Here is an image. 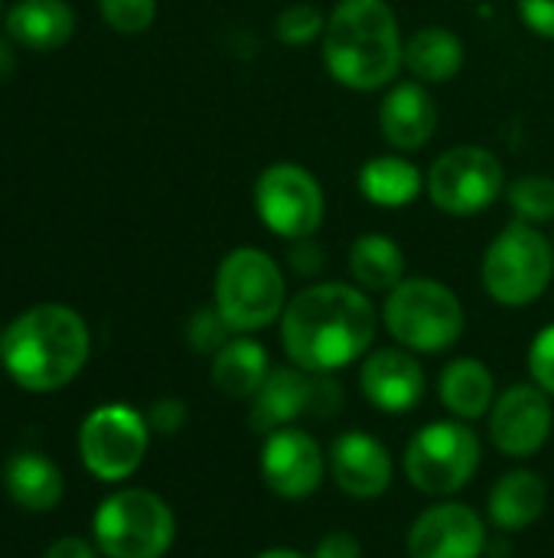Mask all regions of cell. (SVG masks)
<instances>
[{
	"instance_id": "1",
	"label": "cell",
	"mask_w": 554,
	"mask_h": 558,
	"mask_svg": "<svg viewBox=\"0 0 554 558\" xmlns=\"http://www.w3.org/2000/svg\"><path fill=\"white\" fill-rule=\"evenodd\" d=\"M287 360L310 373H336L359 363L379 330V311L356 284L320 281L297 291L281 314Z\"/></svg>"
},
{
	"instance_id": "2",
	"label": "cell",
	"mask_w": 554,
	"mask_h": 558,
	"mask_svg": "<svg viewBox=\"0 0 554 558\" xmlns=\"http://www.w3.org/2000/svg\"><path fill=\"white\" fill-rule=\"evenodd\" d=\"M91 333L78 311L36 304L13 317L0 340V366L23 392H59L88 363Z\"/></svg>"
},
{
	"instance_id": "3",
	"label": "cell",
	"mask_w": 554,
	"mask_h": 558,
	"mask_svg": "<svg viewBox=\"0 0 554 558\" xmlns=\"http://www.w3.org/2000/svg\"><path fill=\"white\" fill-rule=\"evenodd\" d=\"M320 49L330 78L349 92L389 88L405 69V39L389 0H340Z\"/></svg>"
},
{
	"instance_id": "4",
	"label": "cell",
	"mask_w": 554,
	"mask_h": 558,
	"mask_svg": "<svg viewBox=\"0 0 554 558\" xmlns=\"http://www.w3.org/2000/svg\"><path fill=\"white\" fill-rule=\"evenodd\" d=\"M216 311L232 333H258L281 320L287 307V281L281 265L255 245L232 248L216 268Z\"/></svg>"
},
{
	"instance_id": "5",
	"label": "cell",
	"mask_w": 554,
	"mask_h": 558,
	"mask_svg": "<svg viewBox=\"0 0 554 558\" xmlns=\"http://www.w3.org/2000/svg\"><path fill=\"white\" fill-rule=\"evenodd\" d=\"M382 324L392 340L411 353H444L464 337L467 314L457 291L444 281L405 278L385 294Z\"/></svg>"
},
{
	"instance_id": "6",
	"label": "cell",
	"mask_w": 554,
	"mask_h": 558,
	"mask_svg": "<svg viewBox=\"0 0 554 558\" xmlns=\"http://www.w3.org/2000/svg\"><path fill=\"white\" fill-rule=\"evenodd\" d=\"M91 539L104 558H163L176 543V517L160 494L121 487L98 504Z\"/></svg>"
},
{
	"instance_id": "7",
	"label": "cell",
	"mask_w": 554,
	"mask_h": 558,
	"mask_svg": "<svg viewBox=\"0 0 554 558\" xmlns=\"http://www.w3.org/2000/svg\"><path fill=\"white\" fill-rule=\"evenodd\" d=\"M480 278L496 304L529 307L552 284L554 245L539 226L516 219L487 245Z\"/></svg>"
},
{
	"instance_id": "8",
	"label": "cell",
	"mask_w": 554,
	"mask_h": 558,
	"mask_svg": "<svg viewBox=\"0 0 554 558\" xmlns=\"http://www.w3.org/2000/svg\"><path fill=\"white\" fill-rule=\"evenodd\" d=\"M150 422L127 402H104L78 425V458L101 484H124L134 477L150 451Z\"/></svg>"
},
{
	"instance_id": "9",
	"label": "cell",
	"mask_w": 554,
	"mask_h": 558,
	"mask_svg": "<svg viewBox=\"0 0 554 558\" xmlns=\"http://www.w3.org/2000/svg\"><path fill=\"white\" fill-rule=\"evenodd\" d=\"M480 458L483 445L467 422H431L405 448V477L428 497H451L477 477Z\"/></svg>"
},
{
	"instance_id": "10",
	"label": "cell",
	"mask_w": 554,
	"mask_h": 558,
	"mask_svg": "<svg viewBox=\"0 0 554 558\" xmlns=\"http://www.w3.org/2000/svg\"><path fill=\"white\" fill-rule=\"evenodd\" d=\"M343 386L333 373H310L300 366H271L264 386L251 399L248 425L258 435L297 425L300 418H333L343 409Z\"/></svg>"
},
{
	"instance_id": "11",
	"label": "cell",
	"mask_w": 554,
	"mask_h": 558,
	"mask_svg": "<svg viewBox=\"0 0 554 558\" xmlns=\"http://www.w3.org/2000/svg\"><path fill=\"white\" fill-rule=\"evenodd\" d=\"M255 213L271 235L300 242L320 232L327 219V196L307 167L278 160L255 180Z\"/></svg>"
},
{
	"instance_id": "12",
	"label": "cell",
	"mask_w": 554,
	"mask_h": 558,
	"mask_svg": "<svg viewBox=\"0 0 554 558\" xmlns=\"http://www.w3.org/2000/svg\"><path fill=\"white\" fill-rule=\"evenodd\" d=\"M503 160L480 144H457L434 157L428 170V196L447 216H480L506 193Z\"/></svg>"
},
{
	"instance_id": "13",
	"label": "cell",
	"mask_w": 554,
	"mask_h": 558,
	"mask_svg": "<svg viewBox=\"0 0 554 558\" xmlns=\"http://www.w3.org/2000/svg\"><path fill=\"white\" fill-rule=\"evenodd\" d=\"M327 464L330 461L323 458L320 441L297 425H287V428L264 435L258 468H261L264 487L281 500L313 497L323 484Z\"/></svg>"
},
{
	"instance_id": "14",
	"label": "cell",
	"mask_w": 554,
	"mask_h": 558,
	"mask_svg": "<svg viewBox=\"0 0 554 558\" xmlns=\"http://www.w3.org/2000/svg\"><path fill=\"white\" fill-rule=\"evenodd\" d=\"M487 418H490V441L506 458H532L552 438V396L542 392L535 383L509 386L506 392L496 396Z\"/></svg>"
},
{
	"instance_id": "15",
	"label": "cell",
	"mask_w": 554,
	"mask_h": 558,
	"mask_svg": "<svg viewBox=\"0 0 554 558\" xmlns=\"http://www.w3.org/2000/svg\"><path fill=\"white\" fill-rule=\"evenodd\" d=\"M487 523L467 504H434L408 530V558H483Z\"/></svg>"
},
{
	"instance_id": "16",
	"label": "cell",
	"mask_w": 554,
	"mask_h": 558,
	"mask_svg": "<svg viewBox=\"0 0 554 558\" xmlns=\"http://www.w3.org/2000/svg\"><path fill=\"white\" fill-rule=\"evenodd\" d=\"M362 396L385 415H405L424 399V369L405 347H385L362 360Z\"/></svg>"
},
{
	"instance_id": "17",
	"label": "cell",
	"mask_w": 554,
	"mask_h": 558,
	"mask_svg": "<svg viewBox=\"0 0 554 558\" xmlns=\"http://www.w3.org/2000/svg\"><path fill=\"white\" fill-rule=\"evenodd\" d=\"M330 474L336 487L353 500H376L392 487V454L389 448L366 435V432H346L330 448Z\"/></svg>"
},
{
	"instance_id": "18",
	"label": "cell",
	"mask_w": 554,
	"mask_h": 558,
	"mask_svg": "<svg viewBox=\"0 0 554 558\" xmlns=\"http://www.w3.org/2000/svg\"><path fill=\"white\" fill-rule=\"evenodd\" d=\"M438 101L428 92V85L408 78V82H392L382 108H379V131L385 144L398 154H415L431 144L438 131Z\"/></svg>"
},
{
	"instance_id": "19",
	"label": "cell",
	"mask_w": 554,
	"mask_h": 558,
	"mask_svg": "<svg viewBox=\"0 0 554 558\" xmlns=\"http://www.w3.org/2000/svg\"><path fill=\"white\" fill-rule=\"evenodd\" d=\"M3 490L23 513H52L65 497V477L49 454L16 451L3 464Z\"/></svg>"
},
{
	"instance_id": "20",
	"label": "cell",
	"mask_w": 554,
	"mask_h": 558,
	"mask_svg": "<svg viewBox=\"0 0 554 558\" xmlns=\"http://www.w3.org/2000/svg\"><path fill=\"white\" fill-rule=\"evenodd\" d=\"M356 186L366 203L379 209H402V206H411L421 196V190H428V173H421L415 160L395 150V154H379L366 160L359 167Z\"/></svg>"
},
{
	"instance_id": "21",
	"label": "cell",
	"mask_w": 554,
	"mask_h": 558,
	"mask_svg": "<svg viewBox=\"0 0 554 558\" xmlns=\"http://www.w3.org/2000/svg\"><path fill=\"white\" fill-rule=\"evenodd\" d=\"M467 62L464 39L447 26H421L405 39V69L421 85H444L460 75Z\"/></svg>"
},
{
	"instance_id": "22",
	"label": "cell",
	"mask_w": 554,
	"mask_h": 558,
	"mask_svg": "<svg viewBox=\"0 0 554 558\" xmlns=\"http://www.w3.org/2000/svg\"><path fill=\"white\" fill-rule=\"evenodd\" d=\"M438 396L454 418L477 422V418H487L496 402V379L483 360L460 356L441 369Z\"/></svg>"
},
{
	"instance_id": "23",
	"label": "cell",
	"mask_w": 554,
	"mask_h": 558,
	"mask_svg": "<svg viewBox=\"0 0 554 558\" xmlns=\"http://www.w3.org/2000/svg\"><path fill=\"white\" fill-rule=\"evenodd\" d=\"M7 33L23 49L52 52L75 33V13L65 0H20L7 13Z\"/></svg>"
},
{
	"instance_id": "24",
	"label": "cell",
	"mask_w": 554,
	"mask_h": 558,
	"mask_svg": "<svg viewBox=\"0 0 554 558\" xmlns=\"http://www.w3.org/2000/svg\"><path fill=\"white\" fill-rule=\"evenodd\" d=\"M271 373L268 350L251 333H235L212 356V386L229 399H255Z\"/></svg>"
},
{
	"instance_id": "25",
	"label": "cell",
	"mask_w": 554,
	"mask_h": 558,
	"mask_svg": "<svg viewBox=\"0 0 554 558\" xmlns=\"http://www.w3.org/2000/svg\"><path fill=\"white\" fill-rule=\"evenodd\" d=\"M549 507V487L535 471H509L490 490V523L503 533L532 526Z\"/></svg>"
},
{
	"instance_id": "26",
	"label": "cell",
	"mask_w": 554,
	"mask_h": 558,
	"mask_svg": "<svg viewBox=\"0 0 554 558\" xmlns=\"http://www.w3.org/2000/svg\"><path fill=\"white\" fill-rule=\"evenodd\" d=\"M349 275L366 294H389L405 281V252L382 232H366L349 245Z\"/></svg>"
},
{
	"instance_id": "27",
	"label": "cell",
	"mask_w": 554,
	"mask_h": 558,
	"mask_svg": "<svg viewBox=\"0 0 554 558\" xmlns=\"http://www.w3.org/2000/svg\"><path fill=\"white\" fill-rule=\"evenodd\" d=\"M506 199L519 222L542 226L554 219V177L545 173H526L506 186Z\"/></svg>"
},
{
	"instance_id": "28",
	"label": "cell",
	"mask_w": 554,
	"mask_h": 558,
	"mask_svg": "<svg viewBox=\"0 0 554 558\" xmlns=\"http://www.w3.org/2000/svg\"><path fill=\"white\" fill-rule=\"evenodd\" d=\"M323 29H327L323 10L304 0L284 7L274 20V33L284 46H310L313 39H323Z\"/></svg>"
},
{
	"instance_id": "29",
	"label": "cell",
	"mask_w": 554,
	"mask_h": 558,
	"mask_svg": "<svg viewBox=\"0 0 554 558\" xmlns=\"http://www.w3.org/2000/svg\"><path fill=\"white\" fill-rule=\"evenodd\" d=\"M104 23L121 36H137L153 26L157 0H98Z\"/></svg>"
},
{
	"instance_id": "30",
	"label": "cell",
	"mask_w": 554,
	"mask_h": 558,
	"mask_svg": "<svg viewBox=\"0 0 554 558\" xmlns=\"http://www.w3.org/2000/svg\"><path fill=\"white\" fill-rule=\"evenodd\" d=\"M232 337H235V333H232V327L225 324V317L216 311V304H212V307H202V311H196V314L189 317L186 340H189V347H193L196 353H202V356H216Z\"/></svg>"
},
{
	"instance_id": "31",
	"label": "cell",
	"mask_w": 554,
	"mask_h": 558,
	"mask_svg": "<svg viewBox=\"0 0 554 558\" xmlns=\"http://www.w3.org/2000/svg\"><path fill=\"white\" fill-rule=\"evenodd\" d=\"M529 376L542 392L554 399V324L542 327L529 347Z\"/></svg>"
},
{
	"instance_id": "32",
	"label": "cell",
	"mask_w": 554,
	"mask_h": 558,
	"mask_svg": "<svg viewBox=\"0 0 554 558\" xmlns=\"http://www.w3.org/2000/svg\"><path fill=\"white\" fill-rule=\"evenodd\" d=\"M186 418H189L186 402H183V399H173V396L157 399V402L150 405V412H147L150 432H153V435H163V438H170V435L183 432Z\"/></svg>"
},
{
	"instance_id": "33",
	"label": "cell",
	"mask_w": 554,
	"mask_h": 558,
	"mask_svg": "<svg viewBox=\"0 0 554 558\" xmlns=\"http://www.w3.org/2000/svg\"><path fill=\"white\" fill-rule=\"evenodd\" d=\"M519 20L542 39H554V0H516Z\"/></svg>"
},
{
	"instance_id": "34",
	"label": "cell",
	"mask_w": 554,
	"mask_h": 558,
	"mask_svg": "<svg viewBox=\"0 0 554 558\" xmlns=\"http://www.w3.org/2000/svg\"><path fill=\"white\" fill-rule=\"evenodd\" d=\"M310 558H362V543L346 530H333L317 543Z\"/></svg>"
},
{
	"instance_id": "35",
	"label": "cell",
	"mask_w": 554,
	"mask_h": 558,
	"mask_svg": "<svg viewBox=\"0 0 554 558\" xmlns=\"http://www.w3.org/2000/svg\"><path fill=\"white\" fill-rule=\"evenodd\" d=\"M291 265H294V271H300V275H317L320 268H323V248L320 245H313V239H300V242H291Z\"/></svg>"
},
{
	"instance_id": "36",
	"label": "cell",
	"mask_w": 554,
	"mask_h": 558,
	"mask_svg": "<svg viewBox=\"0 0 554 558\" xmlns=\"http://www.w3.org/2000/svg\"><path fill=\"white\" fill-rule=\"evenodd\" d=\"M98 546H95V539H85V536H62V539H56L42 558H98Z\"/></svg>"
},
{
	"instance_id": "37",
	"label": "cell",
	"mask_w": 554,
	"mask_h": 558,
	"mask_svg": "<svg viewBox=\"0 0 554 558\" xmlns=\"http://www.w3.org/2000/svg\"><path fill=\"white\" fill-rule=\"evenodd\" d=\"M16 59H13V46L7 39H0V78H7L13 72Z\"/></svg>"
},
{
	"instance_id": "38",
	"label": "cell",
	"mask_w": 554,
	"mask_h": 558,
	"mask_svg": "<svg viewBox=\"0 0 554 558\" xmlns=\"http://www.w3.org/2000/svg\"><path fill=\"white\" fill-rule=\"evenodd\" d=\"M255 558H307V556H300L297 549H264V553H258Z\"/></svg>"
},
{
	"instance_id": "39",
	"label": "cell",
	"mask_w": 554,
	"mask_h": 558,
	"mask_svg": "<svg viewBox=\"0 0 554 558\" xmlns=\"http://www.w3.org/2000/svg\"><path fill=\"white\" fill-rule=\"evenodd\" d=\"M0 340H3V330H0Z\"/></svg>"
}]
</instances>
